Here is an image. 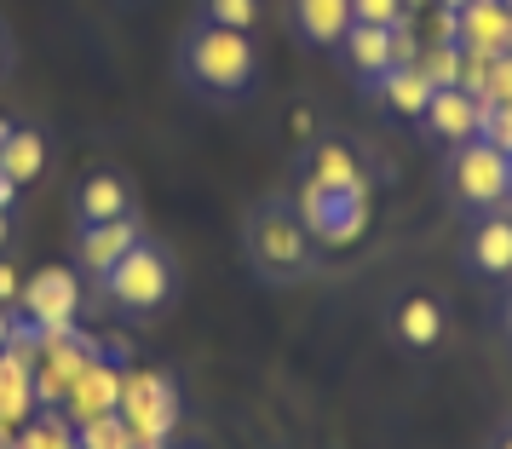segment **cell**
I'll list each match as a JSON object with an SVG mask.
<instances>
[{"label": "cell", "instance_id": "24", "mask_svg": "<svg viewBox=\"0 0 512 449\" xmlns=\"http://www.w3.org/2000/svg\"><path fill=\"white\" fill-rule=\"evenodd\" d=\"M18 294H24V288H18V271H12V265L0 260V306H12Z\"/></svg>", "mask_w": 512, "mask_h": 449}, {"label": "cell", "instance_id": "21", "mask_svg": "<svg viewBox=\"0 0 512 449\" xmlns=\"http://www.w3.org/2000/svg\"><path fill=\"white\" fill-rule=\"evenodd\" d=\"M409 18L403 0H351V24H380V29H397Z\"/></svg>", "mask_w": 512, "mask_h": 449}, {"label": "cell", "instance_id": "29", "mask_svg": "<svg viewBox=\"0 0 512 449\" xmlns=\"http://www.w3.org/2000/svg\"><path fill=\"white\" fill-rule=\"evenodd\" d=\"M403 6H409V18H415V12H426V6H432V0H403Z\"/></svg>", "mask_w": 512, "mask_h": 449}, {"label": "cell", "instance_id": "20", "mask_svg": "<svg viewBox=\"0 0 512 449\" xmlns=\"http://www.w3.org/2000/svg\"><path fill=\"white\" fill-rule=\"evenodd\" d=\"M202 18H208V24H225V29L254 35V29H259V0H202Z\"/></svg>", "mask_w": 512, "mask_h": 449}, {"label": "cell", "instance_id": "14", "mask_svg": "<svg viewBox=\"0 0 512 449\" xmlns=\"http://www.w3.org/2000/svg\"><path fill=\"white\" fill-rule=\"evenodd\" d=\"M466 265L478 277H512V219L507 213H484V225L466 242Z\"/></svg>", "mask_w": 512, "mask_h": 449}, {"label": "cell", "instance_id": "17", "mask_svg": "<svg viewBox=\"0 0 512 449\" xmlns=\"http://www.w3.org/2000/svg\"><path fill=\"white\" fill-rule=\"evenodd\" d=\"M380 98H386V110L392 116H409V121H420L426 116V98H432V81L415 70V64H397V70H386L380 81Z\"/></svg>", "mask_w": 512, "mask_h": 449}, {"label": "cell", "instance_id": "27", "mask_svg": "<svg viewBox=\"0 0 512 449\" xmlns=\"http://www.w3.org/2000/svg\"><path fill=\"white\" fill-rule=\"evenodd\" d=\"M12 202H18V185H12V179L0 173V208H12Z\"/></svg>", "mask_w": 512, "mask_h": 449}, {"label": "cell", "instance_id": "6", "mask_svg": "<svg viewBox=\"0 0 512 449\" xmlns=\"http://www.w3.org/2000/svg\"><path fill=\"white\" fill-rule=\"evenodd\" d=\"M127 438H144V449H162V438L173 432V415H179V398L162 375H139L121 386V403H116Z\"/></svg>", "mask_w": 512, "mask_h": 449}, {"label": "cell", "instance_id": "19", "mask_svg": "<svg viewBox=\"0 0 512 449\" xmlns=\"http://www.w3.org/2000/svg\"><path fill=\"white\" fill-rule=\"evenodd\" d=\"M415 70L432 81V87H461V41H432V47L415 58Z\"/></svg>", "mask_w": 512, "mask_h": 449}, {"label": "cell", "instance_id": "26", "mask_svg": "<svg viewBox=\"0 0 512 449\" xmlns=\"http://www.w3.org/2000/svg\"><path fill=\"white\" fill-rule=\"evenodd\" d=\"M12 75V35H6V24H0V81Z\"/></svg>", "mask_w": 512, "mask_h": 449}, {"label": "cell", "instance_id": "31", "mask_svg": "<svg viewBox=\"0 0 512 449\" xmlns=\"http://www.w3.org/2000/svg\"><path fill=\"white\" fill-rule=\"evenodd\" d=\"M6 133H12V121H0V144H6Z\"/></svg>", "mask_w": 512, "mask_h": 449}, {"label": "cell", "instance_id": "16", "mask_svg": "<svg viewBox=\"0 0 512 449\" xmlns=\"http://www.w3.org/2000/svg\"><path fill=\"white\" fill-rule=\"evenodd\" d=\"M397 340L409 346V352H426V346H438L443 334V306L432 300V294H409L403 306H397Z\"/></svg>", "mask_w": 512, "mask_h": 449}, {"label": "cell", "instance_id": "13", "mask_svg": "<svg viewBox=\"0 0 512 449\" xmlns=\"http://www.w3.org/2000/svg\"><path fill=\"white\" fill-rule=\"evenodd\" d=\"M346 64H351V75L357 81H380L386 70H397V47H392V29H380V24H351L346 29Z\"/></svg>", "mask_w": 512, "mask_h": 449}, {"label": "cell", "instance_id": "1", "mask_svg": "<svg viewBox=\"0 0 512 449\" xmlns=\"http://www.w3.org/2000/svg\"><path fill=\"white\" fill-rule=\"evenodd\" d=\"M179 75H185L190 93H202V98H242V93H254V81H259L254 35L196 18V24L185 29V41H179Z\"/></svg>", "mask_w": 512, "mask_h": 449}, {"label": "cell", "instance_id": "30", "mask_svg": "<svg viewBox=\"0 0 512 449\" xmlns=\"http://www.w3.org/2000/svg\"><path fill=\"white\" fill-rule=\"evenodd\" d=\"M432 6H443V12H461L466 0H432Z\"/></svg>", "mask_w": 512, "mask_h": 449}, {"label": "cell", "instance_id": "18", "mask_svg": "<svg viewBox=\"0 0 512 449\" xmlns=\"http://www.w3.org/2000/svg\"><path fill=\"white\" fill-rule=\"evenodd\" d=\"M311 185H323V190H357V185H369L363 179V167H357V156H351L346 144H317L311 150V173H305Z\"/></svg>", "mask_w": 512, "mask_h": 449}, {"label": "cell", "instance_id": "4", "mask_svg": "<svg viewBox=\"0 0 512 449\" xmlns=\"http://www.w3.org/2000/svg\"><path fill=\"white\" fill-rule=\"evenodd\" d=\"M507 173H512V156L495 150L489 139H472V144H455L449 156V185H455V202L472 213H495L507 208Z\"/></svg>", "mask_w": 512, "mask_h": 449}, {"label": "cell", "instance_id": "15", "mask_svg": "<svg viewBox=\"0 0 512 449\" xmlns=\"http://www.w3.org/2000/svg\"><path fill=\"white\" fill-rule=\"evenodd\" d=\"M0 173L18 190L35 185V179L47 173V133H41V127H12L6 144H0Z\"/></svg>", "mask_w": 512, "mask_h": 449}, {"label": "cell", "instance_id": "32", "mask_svg": "<svg viewBox=\"0 0 512 449\" xmlns=\"http://www.w3.org/2000/svg\"><path fill=\"white\" fill-rule=\"evenodd\" d=\"M501 449H512V432H507V438H501Z\"/></svg>", "mask_w": 512, "mask_h": 449}, {"label": "cell", "instance_id": "35", "mask_svg": "<svg viewBox=\"0 0 512 449\" xmlns=\"http://www.w3.org/2000/svg\"><path fill=\"white\" fill-rule=\"evenodd\" d=\"M507 317H512V306H507Z\"/></svg>", "mask_w": 512, "mask_h": 449}, {"label": "cell", "instance_id": "7", "mask_svg": "<svg viewBox=\"0 0 512 449\" xmlns=\"http://www.w3.org/2000/svg\"><path fill=\"white\" fill-rule=\"evenodd\" d=\"M18 300H24V317L35 329L58 334V329H70L75 306H81V283H75L64 265H52V271H35V277H29Z\"/></svg>", "mask_w": 512, "mask_h": 449}, {"label": "cell", "instance_id": "3", "mask_svg": "<svg viewBox=\"0 0 512 449\" xmlns=\"http://www.w3.org/2000/svg\"><path fill=\"white\" fill-rule=\"evenodd\" d=\"M311 254H317V242L305 231L300 208L265 202V208L248 219V260H254V271H265L271 283H288V277L311 271Z\"/></svg>", "mask_w": 512, "mask_h": 449}, {"label": "cell", "instance_id": "9", "mask_svg": "<svg viewBox=\"0 0 512 449\" xmlns=\"http://www.w3.org/2000/svg\"><path fill=\"white\" fill-rule=\"evenodd\" d=\"M420 127H426L432 139H443V144H472L478 139V98L461 93V87H432Z\"/></svg>", "mask_w": 512, "mask_h": 449}, {"label": "cell", "instance_id": "25", "mask_svg": "<svg viewBox=\"0 0 512 449\" xmlns=\"http://www.w3.org/2000/svg\"><path fill=\"white\" fill-rule=\"evenodd\" d=\"M12 340H18V317H12V306H0V357L12 352Z\"/></svg>", "mask_w": 512, "mask_h": 449}, {"label": "cell", "instance_id": "2", "mask_svg": "<svg viewBox=\"0 0 512 449\" xmlns=\"http://www.w3.org/2000/svg\"><path fill=\"white\" fill-rule=\"evenodd\" d=\"M98 294H104V306L121 311V317H156V311H167L173 294H179V265H173V254H167L162 242L139 237L104 277H98Z\"/></svg>", "mask_w": 512, "mask_h": 449}, {"label": "cell", "instance_id": "11", "mask_svg": "<svg viewBox=\"0 0 512 449\" xmlns=\"http://www.w3.org/2000/svg\"><path fill=\"white\" fill-rule=\"evenodd\" d=\"M294 35L311 47H340L351 29V0H288Z\"/></svg>", "mask_w": 512, "mask_h": 449}, {"label": "cell", "instance_id": "12", "mask_svg": "<svg viewBox=\"0 0 512 449\" xmlns=\"http://www.w3.org/2000/svg\"><path fill=\"white\" fill-rule=\"evenodd\" d=\"M461 24V47H484V52H512V12L507 0H466L455 12Z\"/></svg>", "mask_w": 512, "mask_h": 449}, {"label": "cell", "instance_id": "5", "mask_svg": "<svg viewBox=\"0 0 512 449\" xmlns=\"http://www.w3.org/2000/svg\"><path fill=\"white\" fill-rule=\"evenodd\" d=\"M300 219L311 242H323V248H346V242L363 237V225H369V185L357 190H323L305 179L300 185Z\"/></svg>", "mask_w": 512, "mask_h": 449}, {"label": "cell", "instance_id": "34", "mask_svg": "<svg viewBox=\"0 0 512 449\" xmlns=\"http://www.w3.org/2000/svg\"><path fill=\"white\" fill-rule=\"evenodd\" d=\"M507 12H512V0H507Z\"/></svg>", "mask_w": 512, "mask_h": 449}, {"label": "cell", "instance_id": "8", "mask_svg": "<svg viewBox=\"0 0 512 449\" xmlns=\"http://www.w3.org/2000/svg\"><path fill=\"white\" fill-rule=\"evenodd\" d=\"M139 237L144 231H139L133 213H127V219H104V225H81V237H75V260H81V271L98 283V277H104V271H110V265H116Z\"/></svg>", "mask_w": 512, "mask_h": 449}, {"label": "cell", "instance_id": "33", "mask_svg": "<svg viewBox=\"0 0 512 449\" xmlns=\"http://www.w3.org/2000/svg\"><path fill=\"white\" fill-rule=\"evenodd\" d=\"M507 196H512V173H507Z\"/></svg>", "mask_w": 512, "mask_h": 449}, {"label": "cell", "instance_id": "23", "mask_svg": "<svg viewBox=\"0 0 512 449\" xmlns=\"http://www.w3.org/2000/svg\"><path fill=\"white\" fill-rule=\"evenodd\" d=\"M432 41H461V24H455V12H443V6H438V18H432Z\"/></svg>", "mask_w": 512, "mask_h": 449}, {"label": "cell", "instance_id": "22", "mask_svg": "<svg viewBox=\"0 0 512 449\" xmlns=\"http://www.w3.org/2000/svg\"><path fill=\"white\" fill-rule=\"evenodd\" d=\"M478 139H489L495 150H507V156H512V104H495V110H489V121H484V133H478Z\"/></svg>", "mask_w": 512, "mask_h": 449}, {"label": "cell", "instance_id": "10", "mask_svg": "<svg viewBox=\"0 0 512 449\" xmlns=\"http://www.w3.org/2000/svg\"><path fill=\"white\" fill-rule=\"evenodd\" d=\"M133 213V185L121 179V173H93V179H81L75 190V225H104V219H127Z\"/></svg>", "mask_w": 512, "mask_h": 449}, {"label": "cell", "instance_id": "28", "mask_svg": "<svg viewBox=\"0 0 512 449\" xmlns=\"http://www.w3.org/2000/svg\"><path fill=\"white\" fill-rule=\"evenodd\" d=\"M6 242H12V208H0V254H6Z\"/></svg>", "mask_w": 512, "mask_h": 449}]
</instances>
